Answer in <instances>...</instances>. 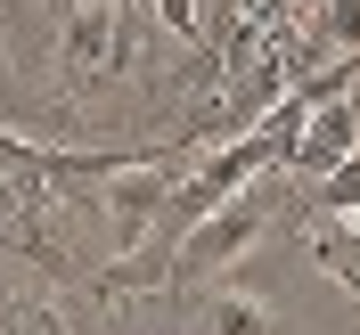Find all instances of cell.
Segmentation results:
<instances>
[{
	"label": "cell",
	"instance_id": "8",
	"mask_svg": "<svg viewBox=\"0 0 360 335\" xmlns=\"http://www.w3.org/2000/svg\"><path fill=\"white\" fill-rule=\"evenodd\" d=\"M303 8H319V0H303Z\"/></svg>",
	"mask_w": 360,
	"mask_h": 335
},
{
	"label": "cell",
	"instance_id": "6",
	"mask_svg": "<svg viewBox=\"0 0 360 335\" xmlns=\"http://www.w3.org/2000/svg\"><path fill=\"white\" fill-rule=\"evenodd\" d=\"M311 204H319V213H328V221H344V213H360V156L328 164V172L311 180Z\"/></svg>",
	"mask_w": 360,
	"mask_h": 335
},
{
	"label": "cell",
	"instance_id": "2",
	"mask_svg": "<svg viewBox=\"0 0 360 335\" xmlns=\"http://www.w3.org/2000/svg\"><path fill=\"white\" fill-rule=\"evenodd\" d=\"M123 66H131V17L115 0H74L66 25H58V82H66V98H90Z\"/></svg>",
	"mask_w": 360,
	"mask_h": 335
},
{
	"label": "cell",
	"instance_id": "9",
	"mask_svg": "<svg viewBox=\"0 0 360 335\" xmlns=\"http://www.w3.org/2000/svg\"><path fill=\"white\" fill-rule=\"evenodd\" d=\"M352 90H360V82H352ZM352 107H360V98H352Z\"/></svg>",
	"mask_w": 360,
	"mask_h": 335
},
{
	"label": "cell",
	"instance_id": "5",
	"mask_svg": "<svg viewBox=\"0 0 360 335\" xmlns=\"http://www.w3.org/2000/svg\"><path fill=\"white\" fill-rule=\"evenodd\" d=\"M303 254H311V262H319V270H328V278H336V287L360 303V246L344 237V229H311V237H303Z\"/></svg>",
	"mask_w": 360,
	"mask_h": 335
},
{
	"label": "cell",
	"instance_id": "3",
	"mask_svg": "<svg viewBox=\"0 0 360 335\" xmlns=\"http://www.w3.org/2000/svg\"><path fill=\"white\" fill-rule=\"evenodd\" d=\"M344 156H360V107H352V98H328V107L303 114V131H295V164H287V172L319 180L328 164H344Z\"/></svg>",
	"mask_w": 360,
	"mask_h": 335
},
{
	"label": "cell",
	"instance_id": "7",
	"mask_svg": "<svg viewBox=\"0 0 360 335\" xmlns=\"http://www.w3.org/2000/svg\"><path fill=\"white\" fill-rule=\"evenodd\" d=\"M344 237H352V246H360V213H344Z\"/></svg>",
	"mask_w": 360,
	"mask_h": 335
},
{
	"label": "cell",
	"instance_id": "1",
	"mask_svg": "<svg viewBox=\"0 0 360 335\" xmlns=\"http://www.w3.org/2000/svg\"><path fill=\"white\" fill-rule=\"evenodd\" d=\"M270 221H278V172L246 180L238 197H221L197 229H188V237H180V246H172V287H164V294H197L205 278H221V270L238 262Z\"/></svg>",
	"mask_w": 360,
	"mask_h": 335
},
{
	"label": "cell",
	"instance_id": "4",
	"mask_svg": "<svg viewBox=\"0 0 360 335\" xmlns=\"http://www.w3.org/2000/svg\"><path fill=\"white\" fill-rule=\"evenodd\" d=\"M188 335H278V319H270V303L246 294V287H197Z\"/></svg>",
	"mask_w": 360,
	"mask_h": 335
}]
</instances>
